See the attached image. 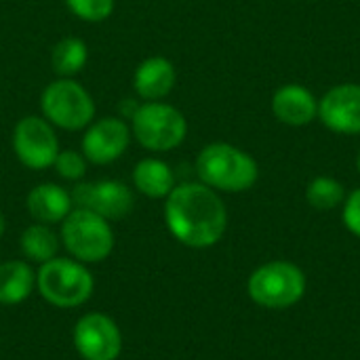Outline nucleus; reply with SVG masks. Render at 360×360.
<instances>
[{"label": "nucleus", "instance_id": "f257e3e1", "mask_svg": "<svg viewBox=\"0 0 360 360\" xmlns=\"http://www.w3.org/2000/svg\"><path fill=\"white\" fill-rule=\"evenodd\" d=\"M169 232L186 247L207 249L221 240L228 228V211L213 188L194 181L179 184L165 198Z\"/></svg>", "mask_w": 360, "mask_h": 360}, {"label": "nucleus", "instance_id": "f03ea898", "mask_svg": "<svg viewBox=\"0 0 360 360\" xmlns=\"http://www.w3.org/2000/svg\"><path fill=\"white\" fill-rule=\"evenodd\" d=\"M196 175L213 190L245 192L257 181L259 169L253 156L240 148L217 141L200 150L196 158Z\"/></svg>", "mask_w": 360, "mask_h": 360}, {"label": "nucleus", "instance_id": "7ed1b4c3", "mask_svg": "<svg viewBox=\"0 0 360 360\" xmlns=\"http://www.w3.org/2000/svg\"><path fill=\"white\" fill-rule=\"evenodd\" d=\"M59 240L72 255V259L86 266L108 259L114 251L116 238L108 219L89 209L76 207L61 221Z\"/></svg>", "mask_w": 360, "mask_h": 360}, {"label": "nucleus", "instance_id": "20e7f679", "mask_svg": "<svg viewBox=\"0 0 360 360\" xmlns=\"http://www.w3.org/2000/svg\"><path fill=\"white\" fill-rule=\"evenodd\" d=\"M36 289L55 308H78L91 300L95 281L84 264L72 257H53L36 272Z\"/></svg>", "mask_w": 360, "mask_h": 360}, {"label": "nucleus", "instance_id": "39448f33", "mask_svg": "<svg viewBox=\"0 0 360 360\" xmlns=\"http://www.w3.org/2000/svg\"><path fill=\"white\" fill-rule=\"evenodd\" d=\"M131 133L146 150L169 152L184 143L188 135V120L175 105L146 101L137 105L131 116Z\"/></svg>", "mask_w": 360, "mask_h": 360}, {"label": "nucleus", "instance_id": "423d86ee", "mask_svg": "<svg viewBox=\"0 0 360 360\" xmlns=\"http://www.w3.org/2000/svg\"><path fill=\"white\" fill-rule=\"evenodd\" d=\"M42 116L59 129L82 131L95 120V101L91 93L74 78H57L40 95Z\"/></svg>", "mask_w": 360, "mask_h": 360}, {"label": "nucleus", "instance_id": "0eeeda50", "mask_svg": "<svg viewBox=\"0 0 360 360\" xmlns=\"http://www.w3.org/2000/svg\"><path fill=\"white\" fill-rule=\"evenodd\" d=\"M304 291V272L289 262H270L249 278L251 300L266 308H289L302 300Z\"/></svg>", "mask_w": 360, "mask_h": 360}, {"label": "nucleus", "instance_id": "6e6552de", "mask_svg": "<svg viewBox=\"0 0 360 360\" xmlns=\"http://www.w3.org/2000/svg\"><path fill=\"white\" fill-rule=\"evenodd\" d=\"M13 150L19 162L32 171L53 167L59 154L55 127L44 116H23L13 131Z\"/></svg>", "mask_w": 360, "mask_h": 360}, {"label": "nucleus", "instance_id": "1a4fd4ad", "mask_svg": "<svg viewBox=\"0 0 360 360\" xmlns=\"http://www.w3.org/2000/svg\"><path fill=\"white\" fill-rule=\"evenodd\" d=\"M74 348L82 360H116L122 352V333L108 314L89 312L74 325Z\"/></svg>", "mask_w": 360, "mask_h": 360}, {"label": "nucleus", "instance_id": "9d476101", "mask_svg": "<svg viewBox=\"0 0 360 360\" xmlns=\"http://www.w3.org/2000/svg\"><path fill=\"white\" fill-rule=\"evenodd\" d=\"M70 194L76 207L89 209L108 221L124 219L135 207L133 190L127 184L116 181V179L78 184Z\"/></svg>", "mask_w": 360, "mask_h": 360}, {"label": "nucleus", "instance_id": "9b49d317", "mask_svg": "<svg viewBox=\"0 0 360 360\" xmlns=\"http://www.w3.org/2000/svg\"><path fill=\"white\" fill-rule=\"evenodd\" d=\"M131 127L116 116L93 120L82 137V154L93 165H110L118 160L131 143Z\"/></svg>", "mask_w": 360, "mask_h": 360}, {"label": "nucleus", "instance_id": "f8f14e48", "mask_svg": "<svg viewBox=\"0 0 360 360\" xmlns=\"http://www.w3.org/2000/svg\"><path fill=\"white\" fill-rule=\"evenodd\" d=\"M321 122L342 135H360V84L348 82L329 89L319 101Z\"/></svg>", "mask_w": 360, "mask_h": 360}, {"label": "nucleus", "instance_id": "ddd939ff", "mask_svg": "<svg viewBox=\"0 0 360 360\" xmlns=\"http://www.w3.org/2000/svg\"><path fill=\"white\" fill-rule=\"evenodd\" d=\"M272 112L289 127H304L319 116V101L310 89L302 84H285L272 97Z\"/></svg>", "mask_w": 360, "mask_h": 360}, {"label": "nucleus", "instance_id": "4468645a", "mask_svg": "<svg viewBox=\"0 0 360 360\" xmlns=\"http://www.w3.org/2000/svg\"><path fill=\"white\" fill-rule=\"evenodd\" d=\"M177 82V74L173 63L167 57H148L139 63L133 76L135 93L146 101L165 99Z\"/></svg>", "mask_w": 360, "mask_h": 360}, {"label": "nucleus", "instance_id": "2eb2a0df", "mask_svg": "<svg viewBox=\"0 0 360 360\" xmlns=\"http://www.w3.org/2000/svg\"><path fill=\"white\" fill-rule=\"evenodd\" d=\"M27 213L36 219V224H61L68 213L74 209L72 194L57 184H40L30 190L25 198Z\"/></svg>", "mask_w": 360, "mask_h": 360}, {"label": "nucleus", "instance_id": "dca6fc26", "mask_svg": "<svg viewBox=\"0 0 360 360\" xmlns=\"http://www.w3.org/2000/svg\"><path fill=\"white\" fill-rule=\"evenodd\" d=\"M135 190L148 198H167L175 188V175L171 167L160 158H143L133 169Z\"/></svg>", "mask_w": 360, "mask_h": 360}, {"label": "nucleus", "instance_id": "f3484780", "mask_svg": "<svg viewBox=\"0 0 360 360\" xmlns=\"http://www.w3.org/2000/svg\"><path fill=\"white\" fill-rule=\"evenodd\" d=\"M36 287V274L27 262L8 259L0 264V304L17 306L25 302Z\"/></svg>", "mask_w": 360, "mask_h": 360}, {"label": "nucleus", "instance_id": "a211bd4d", "mask_svg": "<svg viewBox=\"0 0 360 360\" xmlns=\"http://www.w3.org/2000/svg\"><path fill=\"white\" fill-rule=\"evenodd\" d=\"M59 245H61L59 236L46 224H32L21 234V251L25 259L40 266L57 257Z\"/></svg>", "mask_w": 360, "mask_h": 360}, {"label": "nucleus", "instance_id": "6ab92c4d", "mask_svg": "<svg viewBox=\"0 0 360 360\" xmlns=\"http://www.w3.org/2000/svg\"><path fill=\"white\" fill-rule=\"evenodd\" d=\"M86 59H89V49L84 40L74 36L61 38L51 51V65L59 78L76 76L86 65Z\"/></svg>", "mask_w": 360, "mask_h": 360}, {"label": "nucleus", "instance_id": "aec40b11", "mask_svg": "<svg viewBox=\"0 0 360 360\" xmlns=\"http://www.w3.org/2000/svg\"><path fill=\"white\" fill-rule=\"evenodd\" d=\"M306 198L308 202L319 209V211H329V209H335L338 205L344 202L346 198V190L344 186L333 179V177H316L308 184V190H306Z\"/></svg>", "mask_w": 360, "mask_h": 360}, {"label": "nucleus", "instance_id": "412c9836", "mask_svg": "<svg viewBox=\"0 0 360 360\" xmlns=\"http://www.w3.org/2000/svg\"><path fill=\"white\" fill-rule=\"evenodd\" d=\"M68 8L82 21H105L114 13L116 0H65Z\"/></svg>", "mask_w": 360, "mask_h": 360}, {"label": "nucleus", "instance_id": "4be33fe9", "mask_svg": "<svg viewBox=\"0 0 360 360\" xmlns=\"http://www.w3.org/2000/svg\"><path fill=\"white\" fill-rule=\"evenodd\" d=\"M86 158L82 152H76V150H59L53 167L57 171V175L61 179H68V181H78L84 177L86 173Z\"/></svg>", "mask_w": 360, "mask_h": 360}, {"label": "nucleus", "instance_id": "5701e85b", "mask_svg": "<svg viewBox=\"0 0 360 360\" xmlns=\"http://www.w3.org/2000/svg\"><path fill=\"white\" fill-rule=\"evenodd\" d=\"M344 224L346 228L360 236V188L354 190L348 200H346V207H344Z\"/></svg>", "mask_w": 360, "mask_h": 360}, {"label": "nucleus", "instance_id": "b1692460", "mask_svg": "<svg viewBox=\"0 0 360 360\" xmlns=\"http://www.w3.org/2000/svg\"><path fill=\"white\" fill-rule=\"evenodd\" d=\"M4 228H6V221H4V215L0 213V236L4 234Z\"/></svg>", "mask_w": 360, "mask_h": 360}, {"label": "nucleus", "instance_id": "393cba45", "mask_svg": "<svg viewBox=\"0 0 360 360\" xmlns=\"http://www.w3.org/2000/svg\"><path fill=\"white\" fill-rule=\"evenodd\" d=\"M356 167H359V173H360V152H359V158H356Z\"/></svg>", "mask_w": 360, "mask_h": 360}]
</instances>
